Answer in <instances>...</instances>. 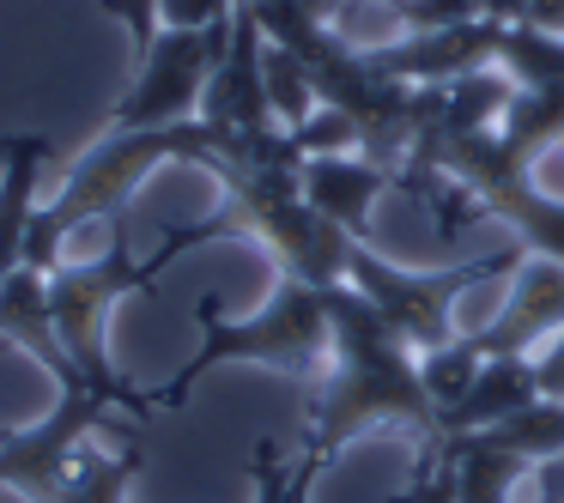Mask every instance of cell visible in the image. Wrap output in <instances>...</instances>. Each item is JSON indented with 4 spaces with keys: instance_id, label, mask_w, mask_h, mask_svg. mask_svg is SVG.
<instances>
[{
    "instance_id": "obj_1",
    "label": "cell",
    "mask_w": 564,
    "mask_h": 503,
    "mask_svg": "<svg viewBox=\"0 0 564 503\" xmlns=\"http://www.w3.org/2000/svg\"><path fill=\"white\" fill-rule=\"evenodd\" d=\"M322 304H328L334 352L310 394L297 455L322 473L370 425H413L419 437H437V406L419 382V352L382 321V309L358 285H328Z\"/></svg>"
},
{
    "instance_id": "obj_26",
    "label": "cell",
    "mask_w": 564,
    "mask_h": 503,
    "mask_svg": "<svg viewBox=\"0 0 564 503\" xmlns=\"http://www.w3.org/2000/svg\"><path fill=\"white\" fill-rule=\"evenodd\" d=\"M304 7H310V13H316V19H328V25H334V13H340L346 0H304Z\"/></svg>"
},
{
    "instance_id": "obj_17",
    "label": "cell",
    "mask_w": 564,
    "mask_h": 503,
    "mask_svg": "<svg viewBox=\"0 0 564 503\" xmlns=\"http://www.w3.org/2000/svg\"><path fill=\"white\" fill-rule=\"evenodd\" d=\"M491 442H503L510 455H522L528 467H540V461H552V455H564V401H528L522 413H510L503 425H491L486 430Z\"/></svg>"
},
{
    "instance_id": "obj_8",
    "label": "cell",
    "mask_w": 564,
    "mask_h": 503,
    "mask_svg": "<svg viewBox=\"0 0 564 503\" xmlns=\"http://www.w3.org/2000/svg\"><path fill=\"white\" fill-rule=\"evenodd\" d=\"M310 207L322 219H334L352 243H370V219H377V200L394 188V176L382 164H370L365 152H328V158H304L297 171Z\"/></svg>"
},
{
    "instance_id": "obj_25",
    "label": "cell",
    "mask_w": 564,
    "mask_h": 503,
    "mask_svg": "<svg viewBox=\"0 0 564 503\" xmlns=\"http://www.w3.org/2000/svg\"><path fill=\"white\" fill-rule=\"evenodd\" d=\"M522 25H540V31H558L564 37V0H522Z\"/></svg>"
},
{
    "instance_id": "obj_18",
    "label": "cell",
    "mask_w": 564,
    "mask_h": 503,
    "mask_svg": "<svg viewBox=\"0 0 564 503\" xmlns=\"http://www.w3.org/2000/svg\"><path fill=\"white\" fill-rule=\"evenodd\" d=\"M261 74H268V103H273V122H280L285 134H292V128H304L310 116L322 110L316 86H310L304 62H297L292 50H280V43H268V50H261Z\"/></svg>"
},
{
    "instance_id": "obj_14",
    "label": "cell",
    "mask_w": 564,
    "mask_h": 503,
    "mask_svg": "<svg viewBox=\"0 0 564 503\" xmlns=\"http://www.w3.org/2000/svg\"><path fill=\"white\" fill-rule=\"evenodd\" d=\"M498 140L522 171L564 146V86H516L498 116Z\"/></svg>"
},
{
    "instance_id": "obj_13",
    "label": "cell",
    "mask_w": 564,
    "mask_h": 503,
    "mask_svg": "<svg viewBox=\"0 0 564 503\" xmlns=\"http://www.w3.org/2000/svg\"><path fill=\"white\" fill-rule=\"evenodd\" d=\"M528 401H540L534 358H486L479 376H474V389L443 413L437 430H491V425H503L510 413H522Z\"/></svg>"
},
{
    "instance_id": "obj_12",
    "label": "cell",
    "mask_w": 564,
    "mask_h": 503,
    "mask_svg": "<svg viewBox=\"0 0 564 503\" xmlns=\"http://www.w3.org/2000/svg\"><path fill=\"white\" fill-rule=\"evenodd\" d=\"M134 473H140V442H104V425L67 455L62 467V485H55L50 503H128L134 491Z\"/></svg>"
},
{
    "instance_id": "obj_19",
    "label": "cell",
    "mask_w": 564,
    "mask_h": 503,
    "mask_svg": "<svg viewBox=\"0 0 564 503\" xmlns=\"http://www.w3.org/2000/svg\"><path fill=\"white\" fill-rule=\"evenodd\" d=\"M249 479H256V503H310V485H316V467L297 455V461H280V455L261 442L249 455Z\"/></svg>"
},
{
    "instance_id": "obj_11",
    "label": "cell",
    "mask_w": 564,
    "mask_h": 503,
    "mask_svg": "<svg viewBox=\"0 0 564 503\" xmlns=\"http://www.w3.org/2000/svg\"><path fill=\"white\" fill-rule=\"evenodd\" d=\"M443 461H449V491L455 503H516L528 479V461L491 442L486 430H437Z\"/></svg>"
},
{
    "instance_id": "obj_27",
    "label": "cell",
    "mask_w": 564,
    "mask_h": 503,
    "mask_svg": "<svg viewBox=\"0 0 564 503\" xmlns=\"http://www.w3.org/2000/svg\"><path fill=\"white\" fill-rule=\"evenodd\" d=\"M546 164H552V171H564V146H558V152H546ZM552 195H564V188H552Z\"/></svg>"
},
{
    "instance_id": "obj_23",
    "label": "cell",
    "mask_w": 564,
    "mask_h": 503,
    "mask_svg": "<svg viewBox=\"0 0 564 503\" xmlns=\"http://www.w3.org/2000/svg\"><path fill=\"white\" fill-rule=\"evenodd\" d=\"M516 503H564V455H552V461L528 467L522 491H516Z\"/></svg>"
},
{
    "instance_id": "obj_16",
    "label": "cell",
    "mask_w": 564,
    "mask_h": 503,
    "mask_svg": "<svg viewBox=\"0 0 564 503\" xmlns=\"http://www.w3.org/2000/svg\"><path fill=\"white\" fill-rule=\"evenodd\" d=\"M479 364H486V346H479L474 333H455L449 346H431V352H419V382H425L431 406H437V425H443V413H449V406L462 401L467 389H474Z\"/></svg>"
},
{
    "instance_id": "obj_3",
    "label": "cell",
    "mask_w": 564,
    "mask_h": 503,
    "mask_svg": "<svg viewBox=\"0 0 564 503\" xmlns=\"http://www.w3.org/2000/svg\"><path fill=\"white\" fill-rule=\"evenodd\" d=\"M522 255H528L522 243H498V249H479L467 261H449V267H401V261L377 255L370 243H358L352 267H346V285H358L413 352H431V346L455 340V304H462V292L503 285Z\"/></svg>"
},
{
    "instance_id": "obj_4",
    "label": "cell",
    "mask_w": 564,
    "mask_h": 503,
    "mask_svg": "<svg viewBox=\"0 0 564 503\" xmlns=\"http://www.w3.org/2000/svg\"><path fill=\"white\" fill-rule=\"evenodd\" d=\"M225 43H231V19L200 25V31H171L164 25L159 37H152V50L140 55V74H134V86H128V98L110 110V128H176V122H195Z\"/></svg>"
},
{
    "instance_id": "obj_15",
    "label": "cell",
    "mask_w": 564,
    "mask_h": 503,
    "mask_svg": "<svg viewBox=\"0 0 564 503\" xmlns=\"http://www.w3.org/2000/svg\"><path fill=\"white\" fill-rule=\"evenodd\" d=\"M498 67L510 86H564V37L540 25H503Z\"/></svg>"
},
{
    "instance_id": "obj_20",
    "label": "cell",
    "mask_w": 564,
    "mask_h": 503,
    "mask_svg": "<svg viewBox=\"0 0 564 503\" xmlns=\"http://www.w3.org/2000/svg\"><path fill=\"white\" fill-rule=\"evenodd\" d=\"M292 146L304 152V158H328V152H365V134H358V122L346 110L322 103L304 128H292Z\"/></svg>"
},
{
    "instance_id": "obj_10",
    "label": "cell",
    "mask_w": 564,
    "mask_h": 503,
    "mask_svg": "<svg viewBox=\"0 0 564 503\" xmlns=\"http://www.w3.org/2000/svg\"><path fill=\"white\" fill-rule=\"evenodd\" d=\"M0 340H13L25 358H37L43 370L62 382H86L74 364H67L62 340H55V316H50V273L43 267H13L0 280Z\"/></svg>"
},
{
    "instance_id": "obj_9",
    "label": "cell",
    "mask_w": 564,
    "mask_h": 503,
    "mask_svg": "<svg viewBox=\"0 0 564 503\" xmlns=\"http://www.w3.org/2000/svg\"><path fill=\"white\" fill-rule=\"evenodd\" d=\"M43 164H50V140L43 134L0 140V280L25 267L31 219L43 207Z\"/></svg>"
},
{
    "instance_id": "obj_6",
    "label": "cell",
    "mask_w": 564,
    "mask_h": 503,
    "mask_svg": "<svg viewBox=\"0 0 564 503\" xmlns=\"http://www.w3.org/2000/svg\"><path fill=\"white\" fill-rule=\"evenodd\" d=\"M564 328V261L528 249L516 273L503 280V304L486 328L474 333L486 358H534L552 333Z\"/></svg>"
},
{
    "instance_id": "obj_28",
    "label": "cell",
    "mask_w": 564,
    "mask_h": 503,
    "mask_svg": "<svg viewBox=\"0 0 564 503\" xmlns=\"http://www.w3.org/2000/svg\"><path fill=\"white\" fill-rule=\"evenodd\" d=\"M358 7H382V0H358Z\"/></svg>"
},
{
    "instance_id": "obj_22",
    "label": "cell",
    "mask_w": 564,
    "mask_h": 503,
    "mask_svg": "<svg viewBox=\"0 0 564 503\" xmlns=\"http://www.w3.org/2000/svg\"><path fill=\"white\" fill-rule=\"evenodd\" d=\"M237 13V0H164V25L171 31H200V25H219V19Z\"/></svg>"
},
{
    "instance_id": "obj_24",
    "label": "cell",
    "mask_w": 564,
    "mask_h": 503,
    "mask_svg": "<svg viewBox=\"0 0 564 503\" xmlns=\"http://www.w3.org/2000/svg\"><path fill=\"white\" fill-rule=\"evenodd\" d=\"M534 382H540V394H546V401H564V328L534 352Z\"/></svg>"
},
{
    "instance_id": "obj_2",
    "label": "cell",
    "mask_w": 564,
    "mask_h": 503,
    "mask_svg": "<svg viewBox=\"0 0 564 503\" xmlns=\"http://www.w3.org/2000/svg\"><path fill=\"white\" fill-rule=\"evenodd\" d=\"M195 321H200V346L183 370H176L164 389H152V413H176L188 406L195 382L219 364H261V370H285V376H304L316 382L328 370V352H334V328H328V304H322L316 285L280 273L273 297L243 321H225L213 297L195 304Z\"/></svg>"
},
{
    "instance_id": "obj_5",
    "label": "cell",
    "mask_w": 564,
    "mask_h": 503,
    "mask_svg": "<svg viewBox=\"0 0 564 503\" xmlns=\"http://www.w3.org/2000/svg\"><path fill=\"white\" fill-rule=\"evenodd\" d=\"M261 37L256 13H249V0H237L231 13V43H225L219 67L207 79V98H200V122L225 128L237 140H256V134H273V103H268V74H261Z\"/></svg>"
},
{
    "instance_id": "obj_21",
    "label": "cell",
    "mask_w": 564,
    "mask_h": 503,
    "mask_svg": "<svg viewBox=\"0 0 564 503\" xmlns=\"http://www.w3.org/2000/svg\"><path fill=\"white\" fill-rule=\"evenodd\" d=\"M104 13L116 19V25L128 31V43H134V55H147L152 50V37L164 31V0H104Z\"/></svg>"
},
{
    "instance_id": "obj_7",
    "label": "cell",
    "mask_w": 564,
    "mask_h": 503,
    "mask_svg": "<svg viewBox=\"0 0 564 503\" xmlns=\"http://www.w3.org/2000/svg\"><path fill=\"white\" fill-rule=\"evenodd\" d=\"M498 43L503 25L498 19H474V25H443V31H406V37L370 50V62L382 67L401 86H449L462 74H479V67H498Z\"/></svg>"
}]
</instances>
